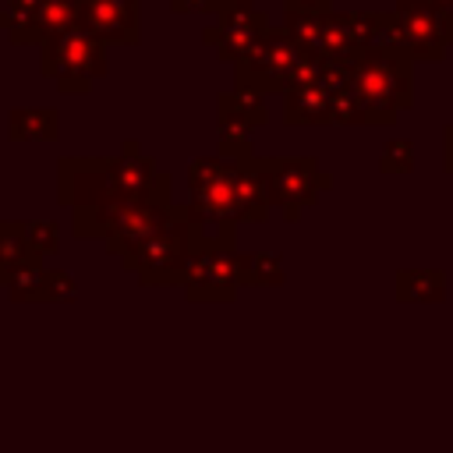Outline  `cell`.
<instances>
[{
	"mask_svg": "<svg viewBox=\"0 0 453 453\" xmlns=\"http://www.w3.org/2000/svg\"><path fill=\"white\" fill-rule=\"evenodd\" d=\"M350 88L365 124H393L414 103V60L407 50L365 46L350 53Z\"/></svg>",
	"mask_w": 453,
	"mask_h": 453,
	"instance_id": "1",
	"label": "cell"
},
{
	"mask_svg": "<svg viewBox=\"0 0 453 453\" xmlns=\"http://www.w3.org/2000/svg\"><path fill=\"white\" fill-rule=\"evenodd\" d=\"M198 244H202V230L191 209L180 205L173 223L152 234L149 241L134 244L127 255H120V265L131 269L142 287H173V283H184L188 258Z\"/></svg>",
	"mask_w": 453,
	"mask_h": 453,
	"instance_id": "2",
	"label": "cell"
},
{
	"mask_svg": "<svg viewBox=\"0 0 453 453\" xmlns=\"http://www.w3.org/2000/svg\"><path fill=\"white\" fill-rule=\"evenodd\" d=\"M39 74L53 78L64 96H85L92 81L106 74V42L81 25L60 32L39 46Z\"/></svg>",
	"mask_w": 453,
	"mask_h": 453,
	"instance_id": "3",
	"label": "cell"
},
{
	"mask_svg": "<svg viewBox=\"0 0 453 453\" xmlns=\"http://www.w3.org/2000/svg\"><path fill=\"white\" fill-rule=\"evenodd\" d=\"M255 166L265 180L269 205L283 209V216L290 223H297L301 212L311 209L319 202V195L333 184V173L322 170L315 156H273V159L255 156Z\"/></svg>",
	"mask_w": 453,
	"mask_h": 453,
	"instance_id": "4",
	"label": "cell"
},
{
	"mask_svg": "<svg viewBox=\"0 0 453 453\" xmlns=\"http://www.w3.org/2000/svg\"><path fill=\"white\" fill-rule=\"evenodd\" d=\"M411 60L439 64L453 42V7L439 0H396L393 7Z\"/></svg>",
	"mask_w": 453,
	"mask_h": 453,
	"instance_id": "5",
	"label": "cell"
},
{
	"mask_svg": "<svg viewBox=\"0 0 453 453\" xmlns=\"http://www.w3.org/2000/svg\"><path fill=\"white\" fill-rule=\"evenodd\" d=\"M212 25L202 28V39L230 64L244 60L248 53L258 50V42L269 35V18L251 4V0H216L209 11Z\"/></svg>",
	"mask_w": 453,
	"mask_h": 453,
	"instance_id": "6",
	"label": "cell"
},
{
	"mask_svg": "<svg viewBox=\"0 0 453 453\" xmlns=\"http://www.w3.org/2000/svg\"><path fill=\"white\" fill-rule=\"evenodd\" d=\"M57 202L64 209H92L120 202L113 156H64L57 163Z\"/></svg>",
	"mask_w": 453,
	"mask_h": 453,
	"instance_id": "7",
	"label": "cell"
},
{
	"mask_svg": "<svg viewBox=\"0 0 453 453\" xmlns=\"http://www.w3.org/2000/svg\"><path fill=\"white\" fill-rule=\"evenodd\" d=\"M301 57H304V50L283 28H269V35L258 42V50L234 64L237 67L234 71V85H248V88H255L262 96L287 92L290 88V74H294Z\"/></svg>",
	"mask_w": 453,
	"mask_h": 453,
	"instance_id": "8",
	"label": "cell"
},
{
	"mask_svg": "<svg viewBox=\"0 0 453 453\" xmlns=\"http://www.w3.org/2000/svg\"><path fill=\"white\" fill-rule=\"evenodd\" d=\"M184 294L188 301H234L241 283H237V251L202 244L188 258L184 273Z\"/></svg>",
	"mask_w": 453,
	"mask_h": 453,
	"instance_id": "9",
	"label": "cell"
},
{
	"mask_svg": "<svg viewBox=\"0 0 453 453\" xmlns=\"http://www.w3.org/2000/svg\"><path fill=\"white\" fill-rule=\"evenodd\" d=\"M113 173H117L120 202H159V205H170L173 202V180H170V173L156 170L152 156H145L134 138H127L120 145V152L113 156Z\"/></svg>",
	"mask_w": 453,
	"mask_h": 453,
	"instance_id": "10",
	"label": "cell"
},
{
	"mask_svg": "<svg viewBox=\"0 0 453 453\" xmlns=\"http://www.w3.org/2000/svg\"><path fill=\"white\" fill-rule=\"evenodd\" d=\"M177 202L159 205V202H117L110 212V226H106V251L110 255H127L134 244L149 241L152 234H159L163 226L173 223L177 216Z\"/></svg>",
	"mask_w": 453,
	"mask_h": 453,
	"instance_id": "11",
	"label": "cell"
},
{
	"mask_svg": "<svg viewBox=\"0 0 453 453\" xmlns=\"http://www.w3.org/2000/svg\"><path fill=\"white\" fill-rule=\"evenodd\" d=\"M81 28L106 46H134L142 35L138 0H81Z\"/></svg>",
	"mask_w": 453,
	"mask_h": 453,
	"instance_id": "12",
	"label": "cell"
},
{
	"mask_svg": "<svg viewBox=\"0 0 453 453\" xmlns=\"http://www.w3.org/2000/svg\"><path fill=\"white\" fill-rule=\"evenodd\" d=\"M7 138L11 142H57L60 113L53 106H14L7 113Z\"/></svg>",
	"mask_w": 453,
	"mask_h": 453,
	"instance_id": "13",
	"label": "cell"
},
{
	"mask_svg": "<svg viewBox=\"0 0 453 453\" xmlns=\"http://www.w3.org/2000/svg\"><path fill=\"white\" fill-rule=\"evenodd\" d=\"M283 120L287 124H329V88L322 81L283 92Z\"/></svg>",
	"mask_w": 453,
	"mask_h": 453,
	"instance_id": "14",
	"label": "cell"
},
{
	"mask_svg": "<svg viewBox=\"0 0 453 453\" xmlns=\"http://www.w3.org/2000/svg\"><path fill=\"white\" fill-rule=\"evenodd\" d=\"M216 120H237V124H248L251 131L269 124V106H265V96L248 88V85H234V92H223L219 96V106H216Z\"/></svg>",
	"mask_w": 453,
	"mask_h": 453,
	"instance_id": "15",
	"label": "cell"
},
{
	"mask_svg": "<svg viewBox=\"0 0 453 453\" xmlns=\"http://www.w3.org/2000/svg\"><path fill=\"white\" fill-rule=\"evenodd\" d=\"M396 301H421V304L446 301V273H439V269H403V273H396Z\"/></svg>",
	"mask_w": 453,
	"mask_h": 453,
	"instance_id": "16",
	"label": "cell"
},
{
	"mask_svg": "<svg viewBox=\"0 0 453 453\" xmlns=\"http://www.w3.org/2000/svg\"><path fill=\"white\" fill-rule=\"evenodd\" d=\"M81 25V0H39V11H35V42L42 46L46 39L60 35V32H71Z\"/></svg>",
	"mask_w": 453,
	"mask_h": 453,
	"instance_id": "17",
	"label": "cell"
},
{
	"mask_svg": "<svg viewBox=\"0 0 453 453\" xmlns=\"http://www.w3.org/2000/svg\"><path fill=\"white\" fill-rule=\"evenodd\" d=\"M329 11H333V7H329ZM329 11H322V14H297V11H287V14H283V32H287L304 53L322 57V53H326V21H329Z\"/></svg>",
	"mask_w": 453,
	"mask_h": 453,
	"instance_id": "18",
	"label": "cell"
},
{
	"mask_svg": "<svg viewBox=\"0 0 453 453\" xmlns=\"http://www.w3.org/2000/svg\"><path fill=\"white\" fill-rule=\"evenodd\" d=\"M216 156L226 163H248L251 156V127L237 120H216Z\"/></svg>",
	"mask_w": 453,
	"mask_h": 453,
	"instance_id": "19",
	"label": "cell"
},
{
	"mask_svg": "<svg viewBox=\"0 0 453 453\" xmlns=\"http://www.w3.org/2000/svg\"><path fill=\"white\" fill-rule=\"evenodd\" d=\"M42 287H46V269L39 258H28V262L14 265L4 290L11 301H42Z\"/></svg>",
	"mask_w": 453,
	"mask_h": 453,
	"instance_id": "20",
	"label": "cell"
},
{
	"mask_svg": "<svg viewBox=\"0 0 453 453\" xmlns=\"http://www.w3.org/2000/svg\"><path fill=\"white\" fill-rule=\"evenodd\" d=\"M35 258L28 251L25 219H0V262H28Z\"/></svg>",
	"mask_w": 453,
	"mask_h": 453,
	"instance_id": "21",
	"label": "cell"
},
{
	"mask_svg": "<svg viewBox=\"0 0 453 453\" xmlns=\"http://www.w3.org/2000/svg\"><path fill=\"white\" fill-rule=\"evenodd\" d=\"M25 234H28V251L39 262L60 251V226L53 219H25Z\"/></svg>",
	"mask_w": 453,
	"mask_h": 453,
	"instance_id": "22",
	"label": "cell"
},
{
	"mask_svg": "<svg viewBox=\"0 0 453 453\" xmlns=\"http://www.w3.org/2000/svg\"><path fill=\"white\" fill-rule=\"evenodd\" d=\"M329 124H340V127L365 124L361 103H357V96H354V88H350V85H343V88H333V92H329Z\"/></svg>",
	"mask_w": 453,
	"mask_h": 453,
	"instance_id": "23",
	"label": "cell"
},
{
	"mask_svg": "<svg viewBox=\"0 0 453 453\" xmlns=\"http://www.w3.org/2000/svg\"><path fill=\"white\" fill-rule=\"evenodd\" d=\"M379 170L382 173H411L414 170V145L407 138H386L379 149Z\"/></svg>",
	"mask_w": 453,
	"mask_h": 453,
	"instance_id": "24",
	"label": "cell"
},
{
	"mask_svg": "<svg viewBox=\"0 0 453 453\" xmlns=\"http://www.w3.org/2000/svg\"><path fill=\"white\" fill-rule=\"evenodd\" d=\"M248 258H251L255 283H262V287H280V283L287 280V273H283V258H280V255H273V251H251Z\"/></svg>",
	"mask_w": 453,
	"mask_h": 453,
	"instance_id": "25",
	"label": "cell"
},
{
	"mask_svg": "<svg viewBox=\"0 0 453 453\" xmlns=\"http://www.w3.org/2000/svg\"><path fill=\"white\" fill-rule=\"evenodd\" d=\"M78 297V283L71 273L64 269H46V287H42V301H60V304H71Z\"/></svg>",
	"mask_w": 453,
	"mask_h": 453,
	"instance_id": "26",
	"label": "cell"
},
{
	"mask_svg": "<svg viewBox=\"0 0 453 453\" xmlns=\"http://www.w3.org/2000/svg\"><path fill=\"white\" fill-rule=\"evenodd\" d=\"M329 7L333 0H287V11H297V14H322Z\"/></svg>",
	"mask_w": 453,
	"mask_h": 453,
	"instance_id": "27",
	"label": "cell"
},
{
	"mask_svg": "<svg viewBox=\"0 0 453 453\" xmlns=\"http://www.w3.org/2000/svg\"><path fill=\"white\" fill-rule=\"evenodd\" d=\"M170 7H173L177 14H191V11H212L216 0H170Z\"/></svg>",
	"mask_w": 453,
	"mask_h": 453,
	"instance_id": "28",
	"label": "cell"
},
{
	"mask_svg": "<svg viewBox=\"0 0 453 453\" xmlns=\"http://www.w3.org/2000/svg\"><path fill=\"white\" fill-rule=\"evenodd\" d=\"M237 283L241 287H255V273H251V258L237 251Z\"/></svg>",
	"mask_w": 453,
	"mask_h": 453,
	"instance_id": "29",
	"label": "cell"
},
{
	"mask_svg": "<svg viewBox=\"0 0 453 453\" xmlns=\"http://www.w3.org/2000/svg\"><path fill=\"white\" fill-rule=\"evenodd\" d=\"M442 170L453 173V124H446L442 131Z\"/></svg>",
	"mask_w": 453,
	"mask_h": 453,
	"instance_id": "30",
	"label": "cell"
},
{
	"mask_svg": "<svg viewBox=\"0 0 453 453\" xmlns=\"http://www.w3.org/2000/svg\"><path fill=\"white\" fill-rule=\"evenodd\" d=\"M439 4H446V7H453V0H439Z\"/></svg>",
	"mask_w": 453,
	"mask_h": 453,
	"instance_id": "31",
	"label": "cell"
}]
</instances>
